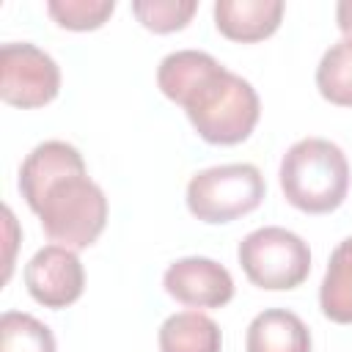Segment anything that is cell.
Here are the masks:
<instances>
[{
    "mask_svg": "<svg viewBox=\"0 0 352 352\" xmlns=\"http://www.w3.org/2000/svg\"><path fill=\"white\" fill-rule=\"evenodd\" d=\"M157 85L184 107L192 129L212 146H236L258 124L261 102L256 88L209 52L176 50L165 55L157 69Z\"/></svg>",
    "mask_w": 352,
    "mask_h": 352,
    "instance_id": "obj_1",
    "label": "cell"
},
{
    "mask_svg": "<svg viewBox=\"0 0 352 352\" xmlns=\"http://www.w3.org/2000/svg\"><path fill=\"white\" fill-rule=\"evenodd\" d=\"M28 206L52 245L69 250L91 248L107 226V198L88 176V168L52 179Z\"/></svg>",
    "mask_w": 352,
    "mask_h": 352,
    "instance_id": "obj_2",
    "label": "cell"
},
{
    "mask_svg": "<svg viewBox=\"0 0 352 352\" xmlns=\"http://www.w3.org/2000/svg\"><path fill=\"white\" fill-rule=\"evenodd\" d=\"M280 190L305 214L336 212L349 192L346 154L324 138H302L280 160Z\"/></svg>",
    "mask_w": 352,
    "mask_h": 352,
    "instance_id": "obj_3",
    "label": "cell"
},
{
    "mask_svg": "<svg viewBox=\"0 0 352 352\" xmlns=\"http://www.w3.org/2000/svg\"><path fill=\"white\" fill-rule=\"evenodd\" d=\"M267 184L256 165L228 162L198 170L187 184V209L209 226L231 223L250 214L264 201Z\"/></svg>",
    "mask_w": 352,
    "mask_h": 352,
    "instance_id": "obj_4",
    "label": "cell"
},
{
    "mask_svg": "<svg viewBox=\"0 0 352 352\" xmlns=\"http://www.w3.org/2000/svg\"><path fill=\"white\" fill-rule=\"evenodd\" d=\"M236 256L248 280L267 292L297 289L311 272L308 242L280 226H264L250 231L239 242Z\"/></svg>",
    "mask_w": 352,
    "mask_h": 352,
    "instance_id": "obj_5",
    "label": "cell"
},
{
    "mask_svg": "<svg viewBox=\"0 0 352 352\" xmlns=\"http://www.w3.org/2000/svg\"><path fill=\"white\" fill-rule=\"evenodd\" d=\"M60 91V69L55 58L30 41H8L0 47V96L11 107L36 110L50 104Z\"/></svg>",
    "mask_w": 352,
    "mask_h": 352,
    "instance_id": "obj_6",
    "label": "cell"
},
{
    "mask_svg": "<svg viewBox=\"0 0 352 352\" xmlns=\"http://www.w3.org/2000/svg\"><path fill=\"white\" fill-rule=\"evenodd\" d=\"M25 286L30 297L52 311L69 308L82 297L85 270L77 258V250L63 245H44L25 264Z\"/></svg>",
    "mask_w": 352,
    "mask_h": 352,
    "instance_id": "obj_7",
    "label": "cell"
},
{
    "mask_svg": "<svg viewBox=\"0 0 352 352\" xmlns=\"http://www.w3.org/2000/svg\"><path fill=\"white\" fill-rule=\"evenodd\" d=\"M165 292L187 308H223L234 300L231 272L206 256L176 258L162 275Z\"/></svg>",
    "mask_w": 352,
    "mask_h": 352,
    "instance_id": "obj_8",
    "label": "cell"
},
{
    "mask_svg": "<svg viewBox=\"0 0 352 352\" xmlns=\"http://www.w3.org/2000/svg\"><path fill=\"white\" fill-rule=\"evenodd\" d=\"M283 0H217L214 25L217 30L239 44L270 38L283 19Z\"/></svg>",
    "mask_w": 352,
    "mask_h": 352,
    "instance_id": "obj_9",
    "label": "cell"
},
{
    "mask_svg": "<svg viewBox=\"0 0 352 352\" xmlns=\"http://www.w3.org/2000/svg\"><path fill=\"white\" fill-rule=\"evenodd\" d=\"M248 352H311L308 324L286 308H267L256 314L245 333Z\"/></svg>",
    "mask_w": 352,
    "mask_h": 352,
    "instance_id": "obj_10",
    "label": "cell"
},
{
    "mask_svg": "<svg viewBox=\"0 0 352 352\" xmlns=\"http://www.w3.org/2000/svg\"><path fill=\"white\" fill-rule=\"evenodd\" d=\"M82 168H85V160L72 143L44 140L25 157L19 168V192L25 204H30L52 179L72 173V170H82Z\"/></svg>",
    "mask_w": 352,
    "mask_h": 352,
    "instance_id": "obj_11",
    "label": "cell"
},
{
    "mask_svg": "<svg viewBox=\"0 0 352 352\" xmlns=\"http://www.w3.org/2000/svg\"><path fill=\"white\" fill-rule=\"evenodd\" d=\"M160 352H220L223 333L217 322L201 311L170 314L157 333Z\"/></svg>",
    "mask_w": 352,
    "mask_h": 352,
    "instance_id": "obj_12",
    "label": "cell"
},
{
    "mask_svg": "<svg viewBox=\"0 0 352 352\" xmlns=\"http://www.w3.org/2000/svg\"><path fill=\"white\" fill-rule=\"evenodd\" d=\"M319 308L336 324H352V236L336 245L330 253L322 286Z\"/></svg>",
    "mask_w": 352,
    "mask_h": 352,
    "instance_id": "obj_13",
    "label": "cell"
},
{
    "mask_svg": "<svg viewBox=\"0 0 352 352\" xmlns=\"http://www.w3.org/2000/svg\"><path fill=\"white\" fill-rule=\"evenodd\" d=\"M316 88L336 107H352V38L330 44L316 66Z\"/></svg>",
    "mask_w": 352,
    "mask_h": 352,
    "instance_id": "obj_14",
    "label": "cell"
},
{
    "mask_svg": "<svg viewBox=\"0 0 352 352\" xmlns=\"http://www.w3.org/2000/svg\"><path fill=\"white\" fill-rule=\"evenodd\" d=\"M0 352H58L52 330L22 311H6L0 316Z\"/></svg>",
    "mask_w": 352,
    "mask_h": 352,
    "instance_id": "obj_15",
    "label": "cell"
},
{
    "mask_svg": "<svg viewBox=\"0 0 352 352\" xmlns=\"http://www.w3.org/2000/svg\"><path fill=\"white\" fill-rule=\"evenodd\" d=\"M198 11L195 0H135L132 14L146 30L154 33H176L190 25L192 14Z\"/></svg>",
    "mask_w": 352,
    "mask_h": 352,
    "instance_id": "obj_16",
    "label": "cell"
},
{
    "mask_svg": "<svg viewBox=\"0 0 352 352\" xmlns=\"http://www.w3.org/2000/svg\"><path fill=\"white\" fill-rule=\"evenodd\" d=\"M116 11L113 0H50L47 14L66 30H96L102 28Z\"/></svg>",
    "mask_w": 352,
    "mask_h": 352,
    "instance_id": "obj_17",
    "label": "cell"
},
{
    "mask_svg": "<svg viewBox=\"0 0 352 352\" xmlns=\"http://www.w3.org/2000/svg\"><path fill=\"white\" fill-rule=\"evenodd\" d=\"M336 22H338V30L344 33V38H352V0H341L336 6Z\"/></svg>",
    "mask_w": 352,
    "mask_h": 352,
    "instance_id": "obj_18",
    "label": "cell"
}]
</instances>
